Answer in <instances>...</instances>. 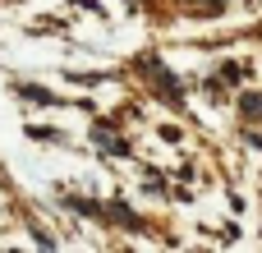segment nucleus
Returning <instances> with one entry per match:
<instances>
[]
</instances>
